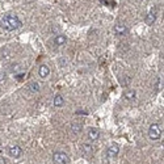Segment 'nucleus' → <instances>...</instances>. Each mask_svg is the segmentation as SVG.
I'll list each match as a JSON object with an SVG mask.
<instances>
[{
  "instance_id": "obj_12",
  "label": "nucleus",
  "mask_w": 164,
  "mask_h": 164,
  "mask_svg": "<svg viewBox=\"0 0 164 164\" xmlns=\"http://www.w3.org/2000/svg\"><path fill=\"white\" fill-rule=\"evenodd\" d=\"M82 152L84 154L85 156H88V155H91L93 152V148H92V146L91 144H88V143H84L82 146Z\"/></svg>"
},
{
  "instance_id": "obj_9",
  "label": "nucleus",
  "mask_w": 164,
  "mask_h": 164,
  "mask_svg": "<svg viewBox=\"0 0 164 164\" xmlns=\"http://www.w3.org/2000/svg\"><path fill=\"white\" fill-rule=\"evenodd\" d=\"M123 97H125L127 101H134L137 97V93L134 89H127V91H125V93H123Z\"/></svg>"
},
{
  "instance_id": "obj_1",
  "label": "nucleus",
  "mask_w": 164,
  "mask_h": 164,
  "mask_svg": "<svg viewBox=\"0 0 164 164\" xmlns=\"http://www.w3.org/2000/svg\"><path fill=\"white\" fill-rule=\"evenodd\" d=\"M23 26V23L17 16L14 14H5L2 20H0V28L5 32H13L16 29Z\"/></svg>"
},
{
  "instance_id": "obj_14",
  "label": "nucleus",
  "mask_w": 164,
  "mask_h": 164,
  "mask_svg": "<svg viewBox=\"0 0 164 164\" xmlns=\"http://www.w3.org/2000/svg\"><path fill=\"white\" fill-rule=\"evenodd\" d=\"M114 32L117 33V34H125V33L127 32V28L123 24H118V25H116Z\"/></svg>"
},
{
  "instance_id": "obj_6",
  "label": "nucleus",
  "mask_w": 164,
  "mask_h": 164,
  "mask_svg": "<svg viewBox=\"0 0 164 164\" xmlns=\"http://www.w3.org/2000/svg\"><path fill=\"white\" fill-rule=\"evenodd\" d=\"M155 20H156V8H152L150 12L147 13V16H146V24L152 25L155 23Z\"/></svg>"
},
{
  "instance_id": "obj_7",
  "label": "nucleus",
  "mask_w": 164,
  "mask_h": 164,
  "mask_svg": "<svg viewBox=\"0 0 164 164\" xmlns=\"http://www.w3.org/2000/svg\"><path fill=\"white\" fill-rule=\"evenodd\" d=\"M88 137H89V139L96 141V139H98V137H100V131H98V129H96V127H91L88 130Z\"/></svg>"
},
{
  "instance_id": "obj_11",
  "label": "nucleus",
  "mask_w": 164,
  "mask_h": 164,
  "mask_svg": "<svg viewBox=\"0 0 164 164\" xmlns=\"http://www.w3.org/2000/svg\"><path fill=\"white\" fill-rule=\"evenodd\" d=\"M82 130H83L82 123L72 122V125H71V131H72V133H74V134H79V133H82Z\"/></svg>"
},
{
  "instance_id": "obj_3",
  "label": "nucleus",
  "mask_w": 164,
  "mask_h": 164,
  "mask_svg": "<svg viewBox=\"0 0 164 164\" xmlns=\"http://www.w3.org/2000/svg\"><path fill=\"white\" fill-rule=\"evenodd\" d=\"M53 160L55 164H70L71 163L70 156L67 154H64V152H54Z\"/></svg>"
},
{
  "instance_id": "obj_15",
  "label": "nucleus",
  "mask_w": 164,
  "mask_h": 164,
  "mask_svg": "<svg viewBox=\"0 0 164 164\" xmlns=\"http://www.w3.org/2000/svg\"><path fill=\"white\" fill-rule=\"evenodd\" d=\"M29 89H30L32 92L37 93V92H39V89H41V87H39V84H38L37 82H32L30 84H29Z\"/></svg>"
},
{
  "instance_id": "obj_16",
  "label": "nucleus",
  "mask_w": 164,
  "mask_h": 164,
  "mask_svg": "<svg viewBox=\"0 0 164 164\" xmlns=\"http://www.w3.org/2000/svg\"><path fill=\"white\" fill-rule=\"evenodd\" d=\"M76 114H84V116H87V114H88V112H85V110H79V112H76Z\"/></svg>"
},
{
  "instance_id": "obj_4",
  "label": "nucleus",
  "mask_w": 164,
  "mask_h": 164,
  "mask_svg": "<svg viewBox=\"0 0 164 164\" xmlns=\"http://www.w3.org/2000/svg\"><path fill=\"white\" fill-rule=\"evenodd\" d=\"M24 154V151H23V148L20 147V146H11V147L8 148V155L11 156V158H14V159H17V158H21Z\"/></svg>"
},
{
  "instance_id": "obj_8",
  "label": "nucleus",
  "mask_w": 164,
  "mask_h": 164,
  "mask_svg": "<svg viewBox=\"0 0 164 164\" xmlns=\"http://www.w3.org/2000/svg\"><path fill=\"white\" fill-rule=\"evenodd\" d=\"M38 74L41 78H47L50 74V68H49V66H46V64H42V66H39V70H38Z\"/></svg>"
},
{
  "instance_id": "obj_10",
  "label": "nucleus",
  "mask_w": 164,
  "mask_h": 164,
  "mask_svg": "<svg viewBox=\"0 0 164 164\" xmlns=\"http://www.w3.org/2000/svg\"><path fill=\"white\" fill-rule=\"evenodd\" d=\"M64 105V98L60 96V94H55L54 96V107H63Z\"/></svg>"
},
{
  "instance_id": "obj_2",
  "label": "nucleus",
  "mask_w": 164,
  "mask_h": 164,
  "mask_svg": "<svg viewBox=\"0 0 164 164\" xmlns=\"http://www.w3.org/2000/svg\"><path fill=\"white\" fill-rule=\"evenodd\" d=\"M163 133V126H160L159 123H152L148 129V137L152 141H158L160 137H162Z\"/></svg>"
},
{
  "instance_id": "obj_13",
  "label": "nucleus",
  "mask_w": 164,
  "mask_h": 164,
  "mask_svg": "<svg viewBox=\"0 0 164 164\" xmlns=\"http://www.w3.org/2000/svg\"><path fill=\"white\" fill-rule=\"evenodd\" d=\"M54 42H55L57 46H62V45H64V43L67 42V37H66V36H63V34L57 36L55 39H54Z\"/></svg>"
},
{
  "instance_id": "obj_5",
  "label": "nucleus",
  "mask_w": 164,
  "mask_h": 164,
  "mask_svg": "<svg viewBox=\"0 0 164 164\" xmlns=\"http://www.w3.org/2000/svg\"><path fill=\"white\" fill-rule=\"evenodd\" d=\"M118 152H119V147H118L117 143H114V142H113L112 144H109V147H108V150H107V154H108L109 158H116V156L118 155Z\"/></svg>"
}]
</instances>
